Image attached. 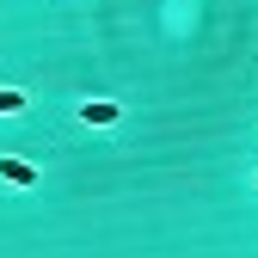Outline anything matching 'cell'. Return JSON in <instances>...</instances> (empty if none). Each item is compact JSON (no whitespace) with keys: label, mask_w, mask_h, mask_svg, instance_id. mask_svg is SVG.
<instances>
[{"label":"cell","mask_w":258,"mask_h":258,"mask_svg":"<svg viewBox=\"0 0 258 258\" xmlns=\"http://www.w3.org/2000/svg\"><path fill=\"white\" fill-rule=\"evenodd\" d=\"M117 117H123V111H117L111 99H86V105H80V123H92V129H111Z\"/></svg>","instance_id":"cell-1"},{"label":"cell","mask_w":258,"mask_h":258,"mask_svg":"<svg viewBox=\"0 0 258 258\" xmlns=\"http://www.w3.org/2000/svg\"><path fill=\"white\" fill-rule=\"evenodd\" d=\"M0 178H7V184H37V166L19 160V154H7V160H0Z\"/></svg>","instance_id":"cell-2"},{"label":"cell","mask_w":258,"mask_h":258,"mask_svg":"<svg viewBox=\"0 0 258 258\" xmlns=\"http://www.w3.org/2000/svg\"><path fill=\"white\" fill-rule=\"evenodd\" d=\"M31 105V92H0V117H13V111H25Z\"/></svg>","instance_id":"cell-3"}]
</instances>
